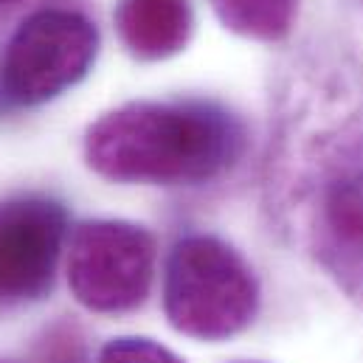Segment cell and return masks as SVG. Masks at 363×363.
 <instances>
[{"label":"cell","instance_id":"1","mask_svg":"<svg viewBox=\"0 0 363 363\" xmlns=\"http://www.w3.org/2000/svg\"><path fill=\"white\" fill-rule=\"evenodd\" d=\"M245 124L206 99L127 101L85 133V161L113 183L203 186L245 152Z\"/></svg>","mask_w":363,"mask_h":363},{"label":"cell","instance_id":"2","mask_svg":"<svg viewBox=\"0 0 363 363\" xmlns=\"http://www.w3.org/2000/svg\"><path fill=\"white\" fill-rule=\"evenodd\" d=\"M298 234L307 254L335 287L363 310V116L315 138L296 181Z\"/></svg>","mask_w":363,"mask_h":363},{"label":"cell","instance_id":"3","mask_svg":"<svg viewBox=\"0 0 363 363\" xmlns=\"http://www.w3.org/2000/svg\"><path fill=\"white\" fill-rule=\"evenodd\" d=\"M262 290L251 262L214 234L181 237L164 265V313L194 341H228L259 313Z\"/></svg>","mask_w":363,"mask_h":363},{"label":"cell","instance_id":"4","mask_svg":"<svg viewBox=\"0 0 363 363\" xmlns=\"http://www.w3.org/2000/svg\"><path fill=\"white\" fill-rule=\"evenodd\" d=\"M99 57V28L74 9H40L11 34L0 57V99L40 107L77 88Z\"/></svg>","mask_w":363,"mask_h":363},{"label":"cell","instance_id":"5","mask_svg":"<svg viewBox=\"0 0 363 363\" xmlns=\"http://www.w3.org/2000/svg\"><path fill=\"white\" fill-rule=\"evenodd\" d=\"M158 242L152 231L127 220H85L68 242V287L101 315L141 307L152 290Z\"/></svg>","mask_w":363,"mask_h":363},{"label":"cell","instance_id":"6","mask_svg":"<svg viewBox=\"0 0 363 363\" xmlns=\"http://www.w3.org/2000/svg\"><path fill=\"white\" fill-rule=\"evenodd\" d=\"M68 237V211L48 194L0 200V310L45 298Z\"/></svg>","mask_w":363,"mask_h":363},{"label":"cell","instance_id":"7","mask_svg":"<svg viewBox=\"0 0 363 363\" xmlns=\"http://www.w3.org/2000/svg\"><path fill=\"white\" fill-rule=\"evenodd\" d=\"M113 23L127 54L141 62L178 57L194 34L189 0H118Z\"/></svg>","mask_w":363,"mask_h":363},{"label":"cell","instance_id":"8","mask_svg":"<svg viewBox=\"0 0 363 363\" xmlns=\"http://www.w3.org/2000/svg\"><path fill=\"white\" fill-rule=\"evenodd\" d=\"M223 28L257 43H281L290 37L298 0H208Z\"/></svg>","mask_w":363,"mask_h":363},{"label":"cell","instance_id":"9","mask_svg":"<svg viewBox=\"0 0 363 363\" xmlns=\"http://www.w3.org/2000/svg\"><path fill=\"white\" fill-rule=\"evenodd\" d=\"M34 363H91L85 335L74 321H57L34 344Z\"/></svg>","mask_w":363,"mask_h":363},{"label":"cell","instance_id":"10","mask_svg":"<svg viewBox=\"0 0 363 363\" xmlns=\"http://www.w3.org/2000/svg\"><path fill=\"white\" fill-rule=\"evenodd\" d=\"M96 363H186L181 355L167 350L164 344L152 338H138V335H121L110 338Z\"/></svg>","mask_w":363,"mask_h":363},{"label":"cell","instance_id":"11","mask_svg":"<svg viewBox=\"0 0 363 363\" xmlns=\"http://www.w3.org/2000/svg\"><path fill=\"white\" fill-rule=\"evenodd\" d=\"M17 3H20V0H0V17H6Z\"/></svg>","mask_w":363,"mask_h":363},{"label":"cell","instance_id":"12","mask_svg":"<svg viewBox=\"0 0 363 363\" xmlns=\"http://www.w3.org/2000/svg\"><path fill=\"white\" fill-rule=\"evenodd\" d=\"M237 363H259V361H237Z\"/></svg>","mask_w":363,"mask_h":363},{"label":"cell","instance_id":"13","mask_svg":"<svg viewBox=\"0 0 363 363\" xmlns=\"http://www.w3.org/2000/svg\"><path fill=\"white\" fill-rule=\"evenodd\" d=\"M0 363H11V361H3V358H0Z\"/></svg>","mask_w":363,"mask_h":363}]
</instances>
